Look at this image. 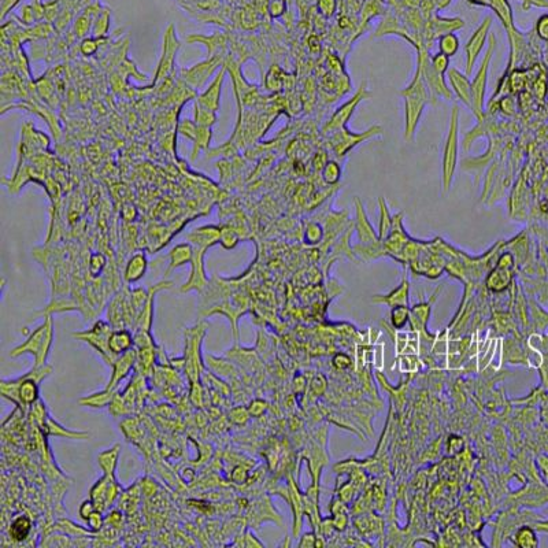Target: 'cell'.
Returning <instances> with one entry per match:
<instances>
[{
    "label": "cell",
    "mask_w": 548,
    "mask_h": 548,
    "mask_svg": "<svg viewBox=\"0 0 548 548\" xmlns=\"http://www.w3.org/2000/svg\"><path fill=\"white\" fill-rule=\"evenodd\" d=\"M451 118V126L448 132L447 143H446V149H444V163H443V181H444V191H448V188L451 185L452 176H454V169L457 163V154H458V118L457 110H454Z\"/></svg>",
    "instance_id": "1"
},
{
    "label": "cell",
    "mask_w": 548,
    "mask_h": 548,
    "mask_svg": "<svg viewBox=\"0 0 548 548\" xmlns=\"http://www.w3.org/2000/svg\"><path fill=\"white\" fill-rule=\"evenodd\" d=\"M492 47L490 45L489 51L486 53V58L484 59V63L481 66L480 72L477 74V77L473 81L471 85V106L477 113L478 118H481V110H482V99H484V92H485V81H486V72L489 66V59L492 55Z\"/></svg>",
    "instance_id": "2"
},
{
    "label": "cell",
    "mask_w": 548,
    "mask_h": 548,
    "mask_svg": "<svg viewBox=\"0 0 548 548\" xmlns=\"http://www.w3.org/2000/svg\"><path fill=\"white\" fill-rule=\"evenodd\" d=\"M489 25H490V20L488 18V20L482 22V25L478 28V30H477L476 33L471 36L470 41H469V44H467V47H466L467 73H470L471 66H473V63H474V61H476L477 55H478V52H480L481 48H482V44H484V39H485L486 32H488V29H489Z\"/></svg>",
    "instance_id": "3"
},
{
    "label": "cell",
    "mask_w": 548,
    "mask_h": 548,
    "mask_svg": "<svg viewBox=\"0 0 548 548\" xmlns=\"http://www.w3.org/2000/svg\"><path fill=\"white\" fill-rule=\"evenodd\" d=\"M417 332H399L396 335V352L398 354H414L419 350V340Z\"/></svg>",
    "instance_id": "4"
},
{
    "label": "cell",
    "mask_w": 548,
    "mask_h": 548,
    "mask_svg": "<svg viewBox=\"0 0 548 548\" xmlns=\"http://www.w3.org/2000/svg\"><path fill=\"white\" fill-rule=\"evenodd\" d=\"M458 45H459V43H458V39L454 34H447V36H444V37L440 40V49H442V52L446 53L447 57L448 55H454V53L457 52Z\"/></svg>",
    "instance_id": "5"
},
{
    "label": "cell",
    "mask_w": 548,
    "mask_h": 548,
    "mask_svg": "<svg viewBox=\"0 0 548 548\" xmlns=\"http://www.w3.org/2000/svg\"><path fill=\"white\" fill-rule=\"evenodd\" d=\"M447 65H448V58L446 53L440 52L439 55L434 57V59H433V68H434V70H436L437 73L444 72L446 68H447Z\"/></svg>",
    "instance_id": "6"
},
{
    "label": "cell",
    "mask_w": 548,
    "mask_h": 548,
    "mask_svg": "<svg viewBox=\"0 0 548 548\" xmlns=\"http://www.w3.org/2000/svg\"><path fill=\"white\" fill-rule=\"evenodd\" d=\"M382 348H384V344H378L375 346L374 350V366L377 369H382Z\"/></svg>",
    "instance_id": "7"
},
{
    "label": "cell",
    "mask_w": 548,
    "mask_h": 548,
    "mask_svg": "<svg viewBox=\"0 0 548 548\" xmlns=\"http://www.w3.org/2000/svg\"><path fill=\"white\" fill-rule=\"evenodd\" d=\"M500 359H502V340H498V350H495L494 356H492V359H490V362H494L492 365H494L495 369H499L500 367Z\"/></svg>",
    "instance_id": "8"
},
{
    "label": "cell",
    "mask_w": 548,
    "mask_h": 548,
    "mask_svg": "<svg viewBox=\"0 0 548 548\" xmlns=\"http://www.w3.org/2000/svg\"><path fill=\"white\" fill-rule=\"evenodd\" d=\"M476 2H478V0H476Z\"/></svg>",
    "instance_id": "9"
}]
</instances>
